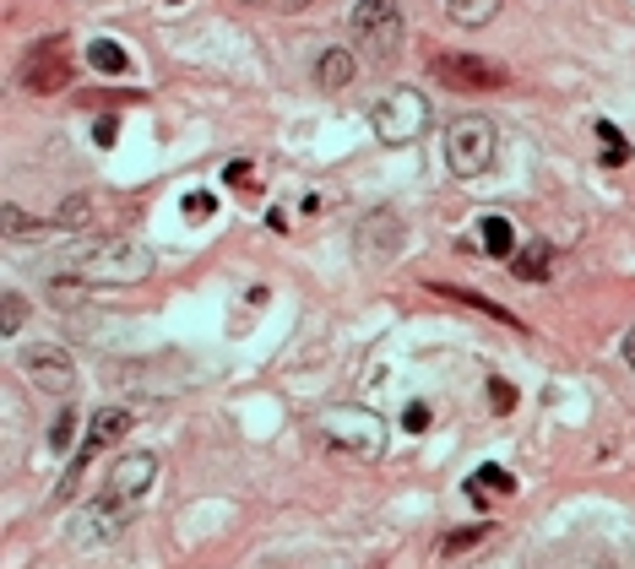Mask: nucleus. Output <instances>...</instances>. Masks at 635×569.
Segmentation results:
<instances>
[{"instance_id":"f257e3e1","label":"nucleus","mask_w":635,"mask_h":569,"mask_svg":"<svg viewBox=\"0 0 635 569\" xmlns=\"http://www.w3.org/2000/svg\"><path fill=\"white\" fill-rule=\"evenodd\" d=\"M71 277L87 287H137L153 277V250L148 245H131V239H109V245H93L71 261Z\"/></svg>"},{"instance_id":"f03ea898","label":"nucleus","mask_w":635,"mask_h":569,"mask_svg":"<svg viewBox=\"0 0 635 569\" xmlns=\"http://www.w3.org/2000/svg\"><path fill=\"white\" fill-rule=\"evenodd\" d=\"M320 439L337 450V455H353V461H380L386 455V439L391 428L380 413L358 407V402H342L331 413H320Z\"/></svg>"},{"instance_id":"7ed1b4c3","label":"nucleus","mask_w":635,"mask_h":569,"mask_svg":"<svg viewBox=\"0 0 635 569\" xmlns=\"http://www.w3.org/2000/svg\"><path fill=\"white\" fill-rule=\"evenodd\" d=\"M348 33L369 66H391L402 55V5L397 0H358L348 16Z\"/></svg>"},{"instance_id":"20e7f679","label":"nucleus","mask_w":635,"mask_h":569,"mask_svg":"<svg viewBox=\"0 0 635 569\" xmlns=\"http://www.w3.org/2000/svg\"><path fill=\"white\" fill-rule=\"evenodd\" d=\"M369 126L386 146H413L430 131V98L419 87H391L380 93V104L369 109Z\"/></svg>"},{"instance_id":"39448f33","label":"nucleus","mask_w":635,"mask_h":569,"mask_svg":"<svg viewBox=\"0 0 635 569\" xmlns=\"http://www.w3.org/2000/svg\"><path fill=\"white\" fill-rule=\"evenodd\" d=\"M126 428H131V413L126 407H98L87 428H82V444H77V455H71V466H66V477L55 483V499H71L77 494V483H82V472L115 444V439H126Z\"/></svg>"},{"instance_id":"423d86ee","label":"nucleus","mask_w":635,"mask_h":569,"mask_svg":"<svg viewBox=\"0 0 635 569\" xmlns=\"http://www.w3.org/2000/svg\"><path fill=\"white\" fill-rule=\"evenodd\" d=\"M494 146H499V137H494V126H489L483 115H462V120L446 126V163H451V174H462V179L489 174Z\"/></svg>"},{"instance_id":"0eeeda50","label":"nucleus","mask_w":635,"mask_h":569,"mask_svg":"<svg viewBox=\"0 0 635 569\" xmlns=\"http://www.w3.org/2000/svg\"><path fill=\"white\" fill-rule=\"evenodd\" d=\"M430 76H440L446 87H473V93H494V87H505L510 82V71L499 66V60H489V55H462V49H440L435 60H430Z\"/></svg>"},{"instance_id":"6e6552de","label":"nucleus","mask_w":635,"mask_h":569,"mask_svg":"<svg viewBox=\"0 0 635 569\" xmlns=\"http://www.w3.org/2000/svg\"><path fill=\"white\" fill-rule=\"evenodd\" d=\"M402 239H408V228H402V217H397L391 206L364 212L358 228H353V250H358L364 266H386V261H397V256H402Z\"/></svg>"},{"instance_id":"1a4fd4ad","label":"nucleus","mask_w":635,"mask_h":569,"mask_svg":"<svg viewBox=\"0 0 635 569\" xmlns=\"http://www.w3.org/2000/svg\"><path fill=\"white\" fill-rule=\"evenodd\" d=\"M16 364H22V375L33 380V391H44V396H71V391H77V364H71L66 347L33 342V347H22Z\"/></svg>"},{"instance_id":"9d476101","label":"nucleus","mask_w":635,"mask_h":569,"mask_svg":"<svg viewBox=\"0 0 635 569\" xmlns=\"http://www.w3.org/2000/svg\"><path fill=\"white\" fill-rule=\"evenodd\" d=\"M153 483H158V455H153V450H131V455H120V461L109 466V483L98 488V499L137 510L142 494H148Z\"/></svg>"},{"instance_id":"9b49d317","label":"nucleus","mask_w":635,"mask_h":569,"mask_svg":"<svg viewBox=\"0 0 635 569\" xmlns=\"http://www.w3.org/2000/svg\"><path fill=\"white\" fill-rule=\"evenodd\" d=\"M131 521H137V510L109 505V499H93L87 510H77V521H71V543H77V548H109Z\"/></svg>"},{"instance_id":"f8f14e48","label":"nucleus","mask_w":635,"mask_h":569,"mask_svg":"<svg viewBox=\"0 0 635 569\" xmlns=\"http://www.w3.org/2000/svg\"><path fill=\"white\" fill-rule=\"evenodd\" d=\"M66 76H71V66H66V38H44L33 55H27V87L33 93H60L66 87Z\"/></svg>"},{"instance_id":"ddd939ff","label":"nucleus","mask_w":635,"mask_h":569,"mask_svg":"<svg viewBox=\"0 0 635 569\" xmlns=\"http://www.w3.org/2000/svg\"><path fill=\"white\" fill-rule=\"evenodd\" d=\"M353 76H358V60H353V49H320L316 55V82L326 93H342V87H353Z\"/></svg>"},{"instance_id":"4468645a","label":"nucleus","mask_w":635,"mask_h":569,"mask_svg":"<svg viewBox=\"0 0 635 569\" xmlns=\"http://www.w3.org/2000/svg\"><path fill=\"white\" fill-rule=\"evenodd\" d=\"M549 266H554V245H543V239H532V245L516 250V261H510V272H516L521 283H543Z\"/></svg>"},{"instance_id":"2eb2a0df","label":"nucleus","mask_w":635,"mask_h":569,"mask_svg":"<svg viewBox=\"0 0 635 569\" xmlns=\"http://www.w3.org/2000/svg\"><path fill=\"white\" fill-rule=\"evenodd\" d=\"M87 66L104 71V76H126V71H131V55H126L115 38H93V44H87Z\"/></svg>"},{"instance_id":"dca6fc26","label":"nucleus","mask_w":635,"mask_h":569,"mask_svg":"<svg viewBox=\"0 0 635 569\" xmlns=\"http://www.w3.org/2000/svg\"><path fill=\"white\" fill-rule=\"evenodd\" d=\"M478 234H483V250H489V256L516 261V234H510V223H505V217H483V223H478Z\"/></svg>"},{"instance_id":"f3484780","label":"nucleus","mask_w":635,"mask_h":569,"mask_svg":"<svg viewBox=\"0 0 635 569\" xmlns=\"http://www.w3.org/2000/svg\"><path fill=\"white\" fill-rule=\"evenodd\" d=\"M446 16L457 27H483V22L499 16V0H446Z\"/></svg>"},{"instance_id":"a211bd4d","label":"nucleus","mask_w":635,"mask_h":569,"mask_svg":"<svg viewBox=\"0 0 635 569\" xmlns=\"http://www.w3.org/2000/svg\"><path fill=\"white\" fill-rule=\"evenodd\" d=\"M468 494H473L478 505H483V494H516V477H510L505 466H478L473 483H468Z\"/></svg>"},{"instance_id":"6ab92c4d","label":"nucleus","mask_w":635,"mask_h":569,"mask_svg":"<svg viewBox=\"0 0 635 569\" xmlns=\"http://www.w3.org/2000/svg\"><path fill=\"white\" fill-rule=\"evenodd\" d=\"M598 142H603V163H609V168H625V163H631V142L620 137L614 120H598Z\"/></svg>"},{"instance_id":"aec40b11","label":"nucleus","mask_w":635,"mask_h":569,"mask_svg":"<svg viewBox=\"0 0 635 569\" xmlns=\"http://www.w3.org/2000/svg\"><path fill=\"white\" fill-rule=\"evenodd\" d=\"M77 428H87V424H77V413H60L55 428H49V450H55V455H66V450H71V439H77ZM77 444H82V439H77Z\"/></svg>"},{"instance_id":"412c9836","label":"nucleus","mask_w":635,"mask_h":569,"mask_svg":"<svg viewBox=\"0 0 635 569\" xmlns=\"http://www.w3.org/2000/svg\"><path fill=\"white\" fill-rule=\"evenodd\" d=\"M0 331H5V336H16V331H22V293H16V287H5V293H0Z\"/></svg>"},{"instance_id":"4be33fe9","label":"nucleus","mask_w":635,"mask_h":569,"mask_svg":"<svg viewBox=\"0 0 635 569\" xmlns=\"http://www.w3.org/2000/svg\"><path fill=\"white\" fill-rule=\"evenodd\" d=\"M212 212H217V195H207V190H190V195H185V217H190V223H207Z\"/></svg>"},{"instance_id":"5701e85b","label":"nucleus","mask_w":635,"mask_h":569,"mask_svg":"<svg viewBox=\"0 0 635 569\" xmlns=\"http://www.w3.org/2000/svg\"><path fill=\"white\" fill-rule=\"evenodd\" d=\"M87 223V201L82 195H71L66 206H60V217H55V228H82Z\"/></svg>"},{"instance_id":"b1692460","label":"nucleus","mask_w":635,"mask_h":569,"mask_svg":"<svg viewBox=\"0 0 635 569\" xmlns=\"http://www.w3.org/2000/svg\"><path fill=\"white\" fill-rule=\"evenodd\" d=\"M489 537V526H473V532H451L446 543H440V554H462V548H473V543H483Z\"/></svg>"},{"instance_id":"393cba45","label":"nucleus","mask_w":635,"mask_h":569,"mask_svg":"<svg viewBox=\"0 0 635 569\" xmlns=\"http://www.w3.org/2000/svg\"><path fill=\"white\" fill-rule=\"evenodd\" d=\"M402 428H408V434H424V428H430V407H424V402H413V407L402 413Z\"/></svg>"},{"instance_id":"a878e982","label":"nucleus","mask_w":635,"mask_h":569,"mask_svg":"<svg viewBox=\"0 0 635 569\" xmlns=\"http://www.w3.org/2000/svg\"><path fill=\"white\" fill-rule=\"evenodd\" d=\"M489 396H494V407L505 413V407H516V391L505 386V380H489Z\"/></svg>"},{"instance_id":"bb28decb","label":"nucleus","mask_w":635,"mask_h":569,"mask_svg":"<svg viewBox=\"0 0 635 569\" xmlns=\"http://www.w3.org/2000/svg\"><path fill=\"white\" fill-rule=\"evenodd\" d=\"M223 174H228V185H245V179H250V163H245V157H234Z\"/></svg>"},{"instance_id":"cd10ccee","label":"nucleus","mask_w":635,"mask_h":569,"mask_svg":"<svg viewBox=\"0 0 635 569\" xmlns=\"http://www.w3.org/2000/svg\"><path fill=\"white\" fill-rule=\"evenodd\" d=\"M93 142H98V146H115V120H98V126H93Z\"/></svg>"},{"instance_id":"c85d7f7f","label":"nucleus","mask_w":635,"mask_h":569,"mask_svg":"<svg viewBox=\"0 0 635 569\" xmlns=\"http://www.w3.org/2000/svg\"><path fill=\"white\" fill-rule=\"evenodd\" d=\"M625 364H631V369H635V331H631V336H625Z\"/></svg>"},{"instance_id":"c756f323","label":"nucleus","mask_w":635,"mask_h":569,"mask_svg":"<svg viewBox=\"0 0 635 569\" xmlns=\"http://www.w3.org/2000/svg\"><path fill=\"white\" fill-rule=\"evenodd\" d=\"M163 5H179V0H163Z\"/></svg>"}]
</instances>
